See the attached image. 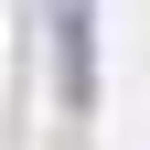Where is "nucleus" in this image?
<instances>
[{
  "label": "nucleus",
  "instance_id": "nucleus-1",
  "mask_svg": "<svg viewBox=\"0 0 150 150\" xmlns=\"http://www.w3.org/2000/svg\"><path fill=\"white\" fill-rule=\"evenodd\" d=\"M54 54H64V107H97V64H86V0H54Z\"/></svg>",
  "mask_w": 150,
  "mask_h": 150
}]
</instances>
